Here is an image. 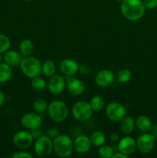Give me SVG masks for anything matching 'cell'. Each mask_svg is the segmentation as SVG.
Instances as JSON below:
<instances>
[{"label": "cell", "instance_id": "1", "mask_svg": "<svg viewBox=\"0 0 157 158\" xmlns=\"http://www.w3.org/2000/svg\"><path fill=\"white\" fill-rule=\"evenodd\" d=\"M120 9L124 18L132 22L141 19L146 12L142 0H122Z\"/></svg>", "mask_w": 157, "mask_h": 158}, {"label": "cell", "instance_id": "2", "mask_svg": "<svg viewBox=\"0 0 157 158\" xmlns=\"http://www.w3.org/2000/svg\"><path fill=\"white\" fill-rule=\"evenodd\" d=\"M53 151L58 157L62 158L69 157L74 151L73 140L66 134H60L52 140Z\"/></svg>", "mask_w": 157, "mask_h": 158}, {"label": "cell", "instance_id": "3", "mask_svg": "<svg viewBox=\"0 0 157 158\" xmlns=\"http://www.w3.org/2000/svg\"><path fill=\"white\" fill-rule=\"evenodd\" d=\"M48 115L55 123L65 121L69 115V109L66 103L62 100H53L48 106Z\"/></svg>", "mask_w": 157, "mask_h": 158}, {"label": "cell", "instance_id": "4", "mask_svg": "<svg viewBox=\"0 0 157 158\" xmlns=\"http://www.w3.org/2000/svg\"><path fill=\"white\" fill-rule=\"evenodd\" d=\"M19 66L23 75L31 80L38 77L41 73V62L38 58L32 56L23 57Z\"/></svg>", "mask_w": 157, "mask_h": 158}, {"label": "cell", "instance_id": "5", "mask_svg": "<svg viewBox=\"0 0 157 158\" xmlns=\"http://www.w3.org/2000/svg\"><path fill=\"white\" fill-rule=\"evenodd\" d=\"M34 151L39 157H46L49 156L53 151L52 139L46 134H42L35 140L34 143Z\"/></svg>", "mask_w": 157, "mask_h": 158}, {"label": "cell", "instance_id": "6", "mask_svg": "<svg viewBox=\"0 0 157 158\" xmlns=\"http://www.w3.org/2000/svg\"><path fill=\"white\" fill-rule=\"evenodd\" d=\"M92 110L90 104L84 100H79L74 103L72 108V115L78 121H86L92 117Z\"/></svg>", "mask_w": 157, "mask_h": 158}, {"label": "cell", "instance_id": "7", "mask_svg": "<svg viewBox=\"0 0 157 158\" xmlns=\"http://www.w3.org/2000/svg\"><path fill=\"white\" fill-rule=\"evenodd\" d=\"M126 107L119 102H111L106 106V117L112 122H120L126 116Z\"/></svg>", "mask_w": 157, "mask_h": 158}, {"label": "cell", "instance_id": "8", "mask_svg": "<svg viewBox=\"0 0 157 158\" xmlns=\"http://www.w3.org/2000/svg\"><path fill=\"white\" fill-rule=\"evenodd\" d=\"M155 143V138L152 134L143 133L139 135L136 140V148L140 153L148 154L154 149Z\"/></svg>", "mask_w": 157, "mask_h": 158}, {"label": "cell", "instance_id": "9", "mask_svg": "<svg viewBox=\"0 0 157 158\" xmlns=\"http://www.w3.org/2000/svg\"><path fill=\"white\" fill-rule=\"evenodd\" d=\"M33 137L31 135L30 131H20L15 133L13 136L14 145L19 150H27L33 143Z\"/></svg>", "mask_w": 157, "mask_h": 158}, {"label": "cell", "instance_id": "10", "mask_svg": "<svg viewBox=\"0 0 157 158\" xmlns=\"http://www.w3.org/2000/svg\"><path fill=\"white\" fill-rule=\"evenodd\" d=\"M48 89L52 95H59L66 86V80L64 77L60 75H53L48 82Z\"/></svg>", "mask_w": 157, "mask_h": 158}, {"label": "cell", "instance_id": "11", "mask_svg": "<svg viewBox=\"0 0 157 158\" xmlns=\"http://www.w3.org/2000/svg\"><path fill=\"white\" fill-rule=\"evenodd\" d=\"M21 123L25 129L30 131L40 127L42 123V120L35 113H27L22 117Z\"/></svg>", "mask_w": 157, "mask_h": 158}, {"label": "cell", "instance_id": "12", "mask_svg": "<svg viewBox=\"0 0 157 158\" xmlns=\"http://www.w3.org/2000/svg\"><path fill=\"white\" fill-rule=\"evenodd\" d=\"M118 151L126 154L128 157L134 154L136 148V140L130 136H126L118 142Z\"/></svg>", "mask_w": 157, "mask_h": 158}, {"label": "cell", "instance_id": "13", "mask_svg": "<svg viewBox=\"0 0 157 158\" xmlns=\"http://www.w3.org/2000/svg\"><path fill=\"white\" fill-rule=\"evenodd\" d=\"M115 74L109 69H102L99 71L95 77V83L100 87H108L114 83Z\"/></svg>", "mask_w": 157, "mask_h": 158}, {"label": "cell", "instance_id": "14", "mask_svg": "<svg viewBox=\"0 0 157 158\" xmlns=\"http://www.w3.org/2000/svg\"><path fill=\"white\" fill-rule=\"evenodd\" d=\"M66 87L68 91L73 96H79L84 93L85 84L80 79L74 77H66Z\"/></svg>", "mask_w": 157, "mask_h": 158}, {"label": "cell", "instance_id": "15", "mask_svg": "<svg viewBox=\"0 0 157 158\" xmlns=\"http://www.w3.org/2000/svg\"><path fill=\"white\" fill-rule=\"evenodd\" d=\"M78 63L72 59H64L59 63V69L66 77H73L78 72Z\"/></svg>", "mask_w": 157, "mask_h": 158}, {"label": "cell", "instance_id": "16", "mask_svg": "<svg viewBox=\"0 0 157 158\" xmlns=\"http://www.w3.org/2000/svg\"><path fill=\"white\" fill-rule=\"evenodd\" d=\"M73 146L74 151L75 152L83 154L87 153L90 150L92 143H91L90 138L88 136L81 134L75 137V140H73Z\"/></svg>", "mask_w": 157, "mask_h": 158}, {"label": "cell", "instance_id": "17", "mask_svg": "<svg viewBox=\"0 0 157 158\" xmlns=\"http://www.w3.org/2000/svg\"><path fill=\"white\" fill-rule=\"evenodd\" d=\"M22 59V56L21 55V53L15 50L7 51L4 56L5 63L9 65L11 67L19 66Z\"/></svg>", "mask_w": 157, "mask_h": 158}, {"label": "cell", "instance_id": "18", "mask_svg": "<svg viewBox=\"0 0 157 158\" xmlns=\"http://www.w3.org/2000/svg\"><path fill=\"white\" fill-rule=\"evenodd\" d=\"M135 127L141 131L142 133H147L149 132L152 129V120L149 117L146 115H140L135 120Z\"/></svg>", "mask_w": 157, "mask_h": 158}, {"label": "cell", "instance_id": "19", "mask_svg": "<svg viewBox=\"0 0 157 158\" xmlns=\"http://www.w3.org/2000/svg\"><path fill=\"white\" fill-rule=\"evenodd\" d=\"M135 128V121L132 117L126 116L123 120L120 121V130L124 134L129 135L133 132Z\"/></svg>", "mask_w": 157, "mask_h": 158}, {"label": "cell", "instance_id": "20", "mask_svg": "<svg viewBox=\"0 0 157 158\" xmlns=\"http://www.w3.org/2000/svg\"><path fill=\"white\" fill-rule=\"evenodd\" d=\"M19 52L23 57L32 56L34 50V45L32 40L29 39H25L21 41L19 44Z\"/></svg>", "mask_w": 157, "mask_h": 158}, {"label": "cell", "instance_id": "21", "mask_svg": "<svg viewBox=\"0 0 157 158\" xmlns=\"http://www.w3.org/2000/svg\"><path fill=\"white\" fill-rule=\"evenodd\" d=\"M55 71H56V66L52 60H48L42 64L41 73L44 77L50 78L51 77L55 75Z\"/></svg>", "mask_w": 157, "mask_h": 158}, {"label": "cell", "instance_id": "22", "mask_svg": "<svg viewBox=\"0 0 157 158\" xmlns=\"http://www.w3.org/2000/svg\"><path fill=\"white\" fill-rule=\"evenodd\" d=\"M92 145L96 148H99L102 145L105 144L106 140V137L103 132L100 131H95L91 134L89 137Z\"/></svg>", "mask_w": 157, "mask_h": 158}, {"label": "cell", "instance_id": "23", "mask_svg": "<svg viewBox=\"0 0 157 158\" xmlns=\"http://www.w3.org/2000/svg\"><path fill=\"white\" fill-rule=\"evenodd\" d=\"M12 75V67L7 63H0V83L9 81Z\"/></svg>", "mask_w": 157, "mask_h": 158}, {"label": "cell", "instance_id": "24", "mask_svg": "<svg viewBox=\"0 0 157 158\" xmlns=\"http://www.w3.org/2000/svg\"><path fill=\"white\" fill-rule=\"evenodd\" d=\"M91 107H92L93 112H99L101 111L105 106V100L103 97L100 95H95L91 98L89 101Z\"/></svg>", "mask_w": 157, "mask_h": 158}, {"label": "cell", "instance_id": "25", "mask_svg": "<svg viewBox=\"0 0 157 158\" xmlns=\"http://www.w3.org/2000/svg\"><path fill=\"white\" fill-rule=\"evenodd\" d=\"M115 80L119 83H126L132 78V73L128 69H121L115 75Z\"/></svg>", "mask_w": 157, "mask_h": 158}, {"label": "cell", "instance_id": "26", "mask_svg": "<svg viewBox=\"0 0 157 158\" xmlns=\"http://www.w3.org/2000/svg\"><path fill=\"white\" fill-rule=\"evenodd\" d=\"M31 86H32V89L36 92H42L47 87V83L44 79L38 76V77L32 79Z\"/></svg>", "mask_w": 157, "mask_h": 158}, {"label": "cell", "instance_id": "27", "mask_svg": "<svg viewBox=\"0 0 157 158\" xmlns=\"http://www.w3.org/2000/svg\"><path fill=\"white\" fill-rule=\"evenodd\" d=\"M48 106L49 104L44 99H37L32 103V108L37 113H44L47 111Z\"/></svg>", "mask_w": 157, "mask_h": 158}, {"label": "cell", "instance_id": "28", "mask_svg": "<svg viewBox=\"0 0 157 158\" xmlns=\"http://www.w3.org/2000/svg\"><path fill=\"white\" fill-rule=\"evenodd\" d=\"M114 151L112 147L109 146V145H102L99 147V156L101 158H112L113 156Z\"/></svg>", "mask_w": 157, "mask_h": 158}, {"label": "cell", "instance_id": "29", "mask_svg": "<svg viewBox=\"0 0 157 158\" xmlns=\"http://www.w3.org/2000/svg\"><path fill=\"white\" fill-rule=\"evenodd\" d=\"M11 46L9 38L3 34H0V53H3L9 50Z\"/></svg>", "mask_w": 157, "mask_h": 158}, {"label": "cell", "instance_id": "30", "mask_svg": "<svg viewBox=\"0 0 157 158\" xmlns=\"http://www.w3.org/2000/svg\"><path fill=\"white\" fill-rule=\"evenodd\" d=\"M12 157L13 158H32V155L31 154H29V152L26 151L25 150H22L20 151H17L15 152L12 155Z\"/></svg>", "mask_w": 157, "mask_h": 158}, {"label": "cell", "instance_id": "31", "mask_svg": "<svg viewBox=\"0 0 157 158\" xmlns=\"http://www.w3.org/2000/svg\"><path fill=\"white\" fill-rule=\"evenodd\" d=\"M46 135L49 136L51 139L53 140L58 135H60V131L56 127H50L46 131Z\"/></svg>", "mask_w": 157, "mask_h": 158}, {"label": "cell", "instance_id": "32", "mask_svg": "<svg viewBox=\"0 0 157 158\" xmlns=\"http://www.w3.org/2000/svg\"><path fill=\"white\" fill-rule=\"evenodd\" d=\"M143 2L146 9L151 10L157 7V0H143Z\"/></svg>", "mask_w": 157, "mask_h": 158}, {"label": "cell", "instance_id": "33", "mask_svg": "<svg viewBox=\"0 0 157 158\" xmlns=\"http://www.w3.org/2000/svg\"><path fill=\"white\" fill-rule=\"evenodd\" d=\"M91 71V68L87 64H81L78 66V73L82 75H88Z\"/></svg>", "mask_w": 157, "mask_h": 158}, {"label": "cell", "instance_id": "34", "mask_svg": "<svg viewBox=\"0 0 157 158\" xmlns=\"http://www.w3.org/2000/svg\"><path fill=\"white\" fill-rule=\"evenodd\" d=\"M30 133H31V135H32V137H33L34 140H36V139H38V137H40L43 134L42 131L40 129V127L36 128V129H34L32 130V131H30Z\"/></svg>", "mask_w": 157, "mask_h": 158}, {"label": "cell", "instance_id": "35", "mask_svg": "<svg viewBox=\"0 0 157 158\" xmlns=\"http://www.w3.org/2000/svg\"><path fill=\"white\" fill-rule=\"evenodd\" d=\"M110 138H111V140H112L113 143H118L119 140H120V136L119 134H117V133H113V134L111 135Z\"/></svg>", "mask_w": 157, "mask_h": 158}, {"label": "cell", "instance_id": "36", "mask_svg": "<svg viewBox=\"0 0 157 158\" xmlns=\"http://www.w3.org/2000/svg\"><path fill=\"white\" fill-rule=\"evenodd\" d=\"M127 157H129L127 155L123 154L122 152L118 151V152H116V153H114L113 156H112V158H127Z\"/></svg>", "mask_w": 157, "mask_h": 158}, {"label": "cell", "instance_id": "37", "mask_svg": "<svg viewBox=\"0 0 157 158\" xmlns=\"http://www.w3.org/2000/svg\"><path fill=\"white\" fill-rule=\"evenodd\" d=\"M151 134L154 136L155 139L157 138V123L155 124H152V129H151Z\"/></svg>", "mask_w": 157, "mask_h": 158}, {"label": "cell", "instance_id": "38", "mask_svg": "<svg viewBox=\"0 0 157 158\" xmlns=\"http://www.w3.org/2000/svg\"><path fill=\"white\" fill-rule=\"evenodd\" d=\"M5 101H6V96H5L4 93L0 91V106L4 104Z\"/></svg>", "mask_w": 157, "mask_h": 158}, {"label": "cell", "instance_id": "39", "mask_svg": "<svg viewBox=\"0 0 157 158\" xmlns=\"http://www.w3.org/2000/svg\"><path fill=\"white\" fill-rule=\"evenodd\" d=\"M2 61V56H1V53H0V63H1Z\"/></svg>", "mask_w": 157, "mask_h": 158}, {"label": "cell", "instance_id": "40", "mask_svg": "<svg viewBox=\"0 0 157 158\" xmlns=\"http://www.w3.org/2000/svg\"><path fill=\"white\" fill-rule=\"evenodd\" d=\"M25 1H26V2H31L32 0H25Z\"/></svg>", "mask_w": 157, "mask_h": 158}, {"label": "cell", "instance_id": "41", "mask_svg": "<svg viewBox=\"0 0 157 158\" xmlns=\"http://www.w3.org/2000/svg\"><path fill=\"white\" fill-rule=\"evenodd\" d=\"M115 1H118V2H121L122 0H115Z\"/></svg>", "mask_w": 157, "mask_h": 158}]
</instances>
